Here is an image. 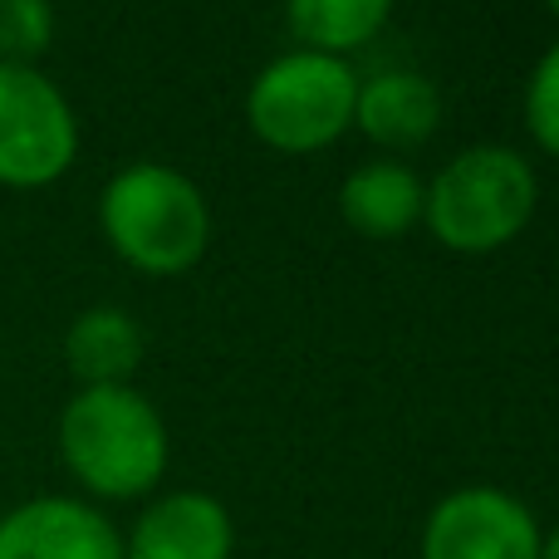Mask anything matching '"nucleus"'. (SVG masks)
<instances>
[{"label": "nucleus", "instance_id": "f257e3e1", "mask_svg": "<svg viewBox=\"0 0 559 559\" xmlns=\"http://www.w3.org/2000/svg\"><path fill=\"white\" fill-rule=\"evenodd\" d=\"M59 456L94 496L128 501L163 476L167 427L138 388H84L59 413Z\"/></svg>", "mask_w": 559, "mask_h": 559}, {"label": "nucleus", "instance_id": "f03ea898", "mask_svg": "<svg viewBox=\"0 0 559 559\" xmlns=\"http://www.w3.org/2000/svg\"><path fill=\"white\" fill-rule=\"evenodd\" d=\"M104 236L143 275H182L202 261L212 212L192 177L163 163L123 167L98 202Z\"/></svg>", "mask_w": 559, "mask_h": 559}, {"label": "nucleus", "instance_id": "7ed1b4c3", "mask_svg": "<svg viewBox=\"0 0 559 559\" xmlns=\"http://www.w3.org/2000/svg\"><path fill=\"white\" fill-rule=\"evenodd\" d=\"M535 197H540V182L531 163L515 147L486 143L466 147L437 173L423 197V216L437 241L452 251H496L525 231Z\"/></svg>", "mask_w": 559, "mask_h": 559}, {"label": "nucleus", "instance_id": "20e7f679", "mask_svg": "<svg viewBox=\"0 0 559 559\" xmlns=\"http://www.w3.org/2000/svg\"><path fill=\"white\" fill-rule=\"evenodd\" d=\"M358 74L338 55L295 49L255 74L246 94L251 128L280 153H314L354 123Z\"/></svg>", "mask_w": 559, "mask_h": 559}, {"label": "nucleus", "instance_id": "39448f33", "mask_svg": "<svg viewBox=\"0 0 559 559\" xmlns=\"http://www.w3.org/2000/svg\"><path fill=\"white\" fill-rule=\"evenodd\" d=\"M79 123L69 98L35 64H0V182L45 187L69 173Z\"/></svg>", "mask_w": 559, "mask_h": 559}, {"label": "nucleus", "instance_id": "423d86ee", "mask_svg": "<svg viewBox=\"0 0 559 559\" xmlns=\"http://www.w3.org/2000/svg\"><path fill=\"white\" fill-rule=\"evenodd\" d=\"M531 506L496 486H466L437 501L423 531V559H540Z\"/></svg>", "mask_w": 559, "mask_h": 559}, {"label": "nucleus", "instance_id": "0eeeda50", "mask_svg": "<svg viewBox=\"0 0 559 559\" xmlns=\"http://www.w3.org/2000/svg\"><path fill=\"white\" fill-rule=\"evenodd\" d=\"M0 559H123V540L94 506L39 496L0 515Z\"/></svg>", "mask_w": 559, "mask_h": 559}, {"label": "nucleus", "instance_id": "6e6552de", "mask_svg": "<svg viewBox=\"0 0 559 559\" xmlns=\"http://www.w3.org/2000/svg\"><path fill=\"white\" fill-rule=\"evenodd\" d=\"M231 515L216 496L177 491L138 515L123 559H231Z\"/></svg>", "mask_w": 559, "mask_h": 559}, {"label": "nucleus", "instance_id": "1a4fd4ad", "mask_svg": "<svg viewBox=\"0 0 559 559\" xmlns=\"http://www.w3.org/2000/svg\"><path fill=\"white\" fill-rule=\"evenodd\" d=\"M64 364L84 388H128L143 364V329L128 309H84L64 334Z\"/></svg>", "mask_w": 559, "mask_h": 559}, {"label": "nucleus", "instance_id": "9d476101", "mask_svg": "<svg viewBox=\"0 0 559 559\" xmlns=\"http://www.w3.org/2000/svg\"><path fill=\"white\" fill-rule=\"evenodd\" d=\"M437 118H442V94L423 74L393 69V74H378L373 84H358L354 123L383 147L423 143V138H432Z\"/></svg>", "mask_w": 559, "mask_h": 559}, {"label": "nucleus", "instance_id": "9b49d317", "mask_svg": "<svg viewBox=\"0 0 559 559\" xmlns=\"http://www.w3.org/2000/svg\"><path fill=\"white\" fill-rule=\"evenodd\" d=\"M423 197L427 187L417 182L413 167L403 163H364L348 173L338 206H344V222L358 236H373V241H393L407 226L423 216Z\"/></svg>", "mask_w": 559, "mask_h": 559}, {"label": "nucleus", "instance_id": "f8f14e48", "mask_svg": "<svg viewBox=\"0 0 559 559\" xmlns=\"http://www.w3.org/2000/svg\"><path fill=\"white\" fill-rule=\"evenodd\" d=\"M289 29L309 39L319 55H338V49H358L388 25V0H299L285 10Z\"/></svg>", "mask_w": 559, "mask_h": 559}, {"label": "nucleus", "instance_id": "ddd939ff", "mask_svg": "<svg viewBox=\"0 0 559 559\" xmlns=\"http://www.w3.org/2000/svg\"><path fill=\"white\" fill-rule=\"evenodd\" d=\"M55 39V10L45 0H0V64H29Z\"/></svg>", "mask_w": 559, "mask_h": 559}, {"label": "nucleus", "instance_id": "4468645a", "mask_svg": "<svg viewBox=\"0 0 559 559\" xmlns=\"http://www.w3.org/2000/svg\"><path fill=\"white\" fill-rule=\"evenodd\" d=\"M525 123L540 138V147L559 153V45L531 74V88H525Z\"/></svg>", "mask_w": 559, "mask_h": 559}, {"label": "nucleus", "instance_id": "2eb2a0df", "mask_svg": "<svg viewBox=\"0 0 559 559\" xmlns=\"http://www.w3.org/2000/svg\"><path fill=\"white\" fill-rule=\"evenodd\" d=\"M540 559H559V525L540 540Z\"/></svg>", "mask_w": 559, "mask_h": 559}, {"label": "nucleus", "instance_id": "dca6fc26", "mask_svg": "<svg viewBox=\"0 0 559 559\" xmlns=\"http://www.w3.org/2000/svg\"><path fill=\"white\" fill-rule=\"evenodd\" d=\"M555 20H559V0H555Z\"/></svg>", "mask_w": 559, "mask_h": 559}]
</instances>
